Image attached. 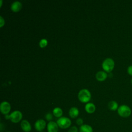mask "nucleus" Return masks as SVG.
<instances>
[{"label":"nucleus","instance_id":"1","mask_svg":"<svg viewBox=\"0 0 132 132\" xmlns=\"http://www.w3.org/2000/svg\"><path fill=\"white\" fill-rule=\"evenodd\" d=\"M22 113L19 110H15L11 113L10 114H6L5 118L7 120L9 119L12 122L14 123H19L22 119Z\"/></svg>","mask_w":132,"mask_h":132},{"label":"nucleus","instance_id":"2","mask_svg":"<svg viewBox=\"0 0 132 132\" xmlns=\"http://www.w3.org/2000/svg\"><path fill=\"white\" fill-rule=\"evenodd\" d=\"M91 97V93L86 89H83L79 91L78 94V98L82 103H87Z\"/></svg>","mask_w":132,"mask_h":132},{"label":"nucleus","instance_id":"3","mask_svg":"<svg viewBox=\"0 0 132 132\" xmlns=\"http://www.w3.org/2000/svg\"><path fill=\"white\" fill-rule=\"evenodd\" d=\"M131 110L130 107L126 105H122L118 109V114L122 118H127L131 114Z\"/></svg>","mask_w":132,"mask_h":132},{"label":"nucleus","instance_id":"4","mask_svg":"<svg viewBox=\"0 0 132 132\" xmlns=\"http://www.w3.org/2000/svg\"><path fill=\"white\" fill-rule=\"evenodd\" d=\"M103 69L107 72L112 71L114 67V61L110 58H107L105 59L102 63Z\"/></svg>","mask_w":132,"mask_h":132},{"label":"nucleus","instance_id":"5","mask_svg":"<svg viewBox=\"0 0 132 132\" xmlns=\"http://www.w3.org/2000/svg\"><path fill=\"white\" fill-rule=\"evenodd\" d=\"M57 123L60 128L66 129L71 126V121L67 117H61L57 120Z\"/></svg>","mask_w":132,"mask_h":132},{"label":"nucleus","instance_id":"6","mask_svg":"<svg viewBox=\"0 0 132 132\" xmlns=\"http://www.w3.org/2000/svg\"><path fill=\"white\" fill-rule=\"evenodd\" d=\"M11 109V106L10 104L4 101L1 103L0 105V110L3 114H8Z\"/></svg>","mask_w":132,"mask_h":132},{"label":"nucleus","instance_id":"7","mask_svg":"<svg viewBox=\"0 0 132 132\" xmlns=\"http://www.w3.org/2000/svg\"><path fill=\"white\" fill-rule=\"evenodd\" d=\"M46 122L43 119H39L36 121L35 124V128L37 131H42L46 127Z\"/></svg>","mask_w":132,"mask_h":132},{"label":"nucleus","instance_id":"8","mask_svg":"<svg viewBox=\"0 0 132 132\" xmlns=\"http://www.w3.org/2000/svg\"><path fill=\"white\" fill-rule=\"evenodd\" d=\"M58 125L57 122L54 121L48 122L47 125V129L48 132H58Z\"/></svg>","mask_w":132,"mask_h":132},{"label":"nucleus","instance_id":"9","mask_svg":"<svg viewBox=\"0 0 132 132\" xmlns=\"http://www.w3.org/2000/svg\"><path fill=\"white\" fill-rule=\"evenodd\" d=\"M21 127L25 132H29L31 130V126L30 123L26 120H23L21 122Z\"/></svg>","mask_w":132,"mask_h":132},{"label":"nucleus","instance_id":"10","mask_svg":"<svg viewBox=\"0 0 132 132\" xmlns=\"http://www.w3.org/2000/svg\"><path fill=\"white\" fill-rule=\"evenodd\" d=\"M22 5L21 2L19 1H14L11 5V9L12 11L17 12L19 11L22 8Z\"/></svg>","mask_w":132,"mask_h":132},{"label":"nucleus","instance_id":"11","mask_svg":"<svg viewBox=\"0 0 132 132\" xmlns=\"http://www.w3.org/2000/svg\"><path fill=\"white\" fill-rule=\"evenodd\" d=\"M95 106L92 103H88L86 104L85 109L87 112L89 113H92L95 110Z\"/></svg>","mask_w":132,"mask_h":132},{"label":"nucleus","instance_id":"12","mask_svg":"<svg viewBox=\"0 0 132 132\" xmlns=\"http://www.w3.org/2000/svg\"><path fill=\"white\" fill-rule=\"evenodd\" d=\"M107 77V73L104 71H98L96 74V78L100 81L105 80Z\"/></svg>","mask_w":132,"mask_h":132},{"label":"nucleus","instance_id":"13","mask_svg":"<svg viewBox=\"0 0 132 132\" xmlns=\"http://www.w3.org/2000/svg\"><path fill=\"white\" fill-rule=\"evenodd\" d=\"M69 116L72 118H75L77 117L79 114V110L77 108L75 107H71L69 111Z\"/></svg>","mask_w":132,"mask_h":132},{"label":"nucleus","instance_id":"14","mask_svg":"<svg viewBox=\"0 0 132 132\" xmlns=\"http://www.w3.org/2000/svg\"><path fill=\"white\" fill-rule=\"evenodd\" d=\"M79 132H93L92 127L88 124H83L79 127Z\"/></svg>","mask_w":132,"mask_h":132},{"label":"nucleus","instance_id":"15","mask_svg":"<svg viewBox=\"0 0 132 132\" xmlns=\"http://www.w3.org/2000/svg\"><path fill=\"white\" fill-rule=\"evenodd\" d=\"M108 106L109 109L112 111H115L116 110H118L119 108L117 102L114 101H111L109 102L108 104Z\"/></svg>","mask_w":132,"mask_h":132},{"label":"nucleus","instance_id":"16","mask_svg":"<svg viewBox=\"0 0 132 132\" xmlns=\"http://www.w3.org/2000/svg\"><path fill=\"white\" fill-rule=\"evenodd\" d=\"M53 113L55 117L59 118L61 117V116L63 114V111H62V110L60 108L55 107L53 110Z\"/></svg>","mask_w":132,"mask_h":132},{"label":"nucleus","instance_id":"17","mask_svg":"<svg viewBox=\"0 0 132 132\" xmlns=\"http://www.w3.org/2000/svg\"><path fill=\"white\" fill-rule=\"evenodd\" d=\"M48 42L46 39H42L39 42V46L41 48L45 47L47 45Z\"/></svg>","mask_w":132,"mask_h":132},{"label":"nucleus","instance_id":"18","mask_svg":"<svg viewBox=\"0 0 132 132\" xmlns=\"http://www.w3.org/2000/svg\"><path fill=\"white\" fill-rule=\"evenodd\" d=\"M45 117L47 121H48L49 122H50V121H51V120H52V119H53V115H52V114L51 113L48 112V113H47L46 114Z\"/></svg>","mask_w":132,"mask_h":132},{"label":"nucleus","instance_id":"19","mask_svg":"<svg viewBox=\"0 0 132 132\" xmlns=\"http://www.w3.org/2000/svg\"><path fill=\"white\" fill-rule=\"evenodd\" d=\"M68 132H78V128L75 126H72L69 128Z\"/></svg>","mask_w":132,"mask_h":132},{"label":"nucleus","instance_id":"20","mask_svg":"<svg viewBox=\"0 0 132 132\" xmlns=\"http://www.w3.org/2000/svg\"><path fill=\"white\" fill-rule=\"evenodd\" d=\"M76 123L80 126H81L82 125H83V120L81 118H78L76 120Z\"/></svg>","mask_w":132,"mask_h":132},{"label":"nucleus","instance_id":"21","mask_svg":"<svg viewBox=\"0 0 132 132\" xmlns=\"http://www.w3.org/2000/svg\"><path fill=\"white\" fill-rule=\"evenodd\" d=\"M5 24V20L2 16H0V27H3Z\"/></svg>","mask_w":132,"mask_h":132},{"label":"nucleus","instance_id":"22","mask_svg":"<svg viewBox=\"0 0 132 132\" xmlns=\"http://www.w3.org/2000/svg\"><path fill=\"white\" fill-rule=\"evenodd\" d=\"M127 73L129 75L132 76V65H129L127 68Z\"/></svg>","mask_w":132,"mask_h":132},{"label":"nucleus","instance_id":"23","mask_svg":"<svg viewBox=\"0 0 132 132\" xmlns=\"http://www.w3.org/2000/svg\"><path fill=\"white\" fill-rule=\"evenodd\" d=\"M2 2H3V1H2V0H1V1H0V2H1L0 6H1H1H2Z\"/></svg>","mask_w":132,"mask_h":132},{"label":"nucleus","instance_id":"24","mask_svg":"<svg viewBox=\"0 0 132 132\" xmlns=\"http://www.w3.org/2000/svg\"><path fill=\"white\" fill-rule=\"evenodd\" d=\"M131 83L132 84V78H131Z\"/></svg>","mask_w":132,"mask_h":132},{"label":"nucleus","instance_id":"25","mask_svg":"<svg viewBox=\"0 0 132 132\" xmlns=\"http://www.w3.org/2000/svg\"><path fill=\"white\" fill-rule=\"evenodd\" d=\"M6 132H11V131H6Z\"/></svg>","mask_w":132,"mask_h":132},{"label":"nucleus","instance_id":"26","mask_svg":"<svg viewBox=\"0 0 132 132\" xmlns=\"http://www.w3.org/2000/svg\"><path fill=\"white\" fill-rule=\"evenodd\" d=\"M40 132H43V131H40Z\"/></svg>","mask_w":132,"mask_h":132}]
</instances>
